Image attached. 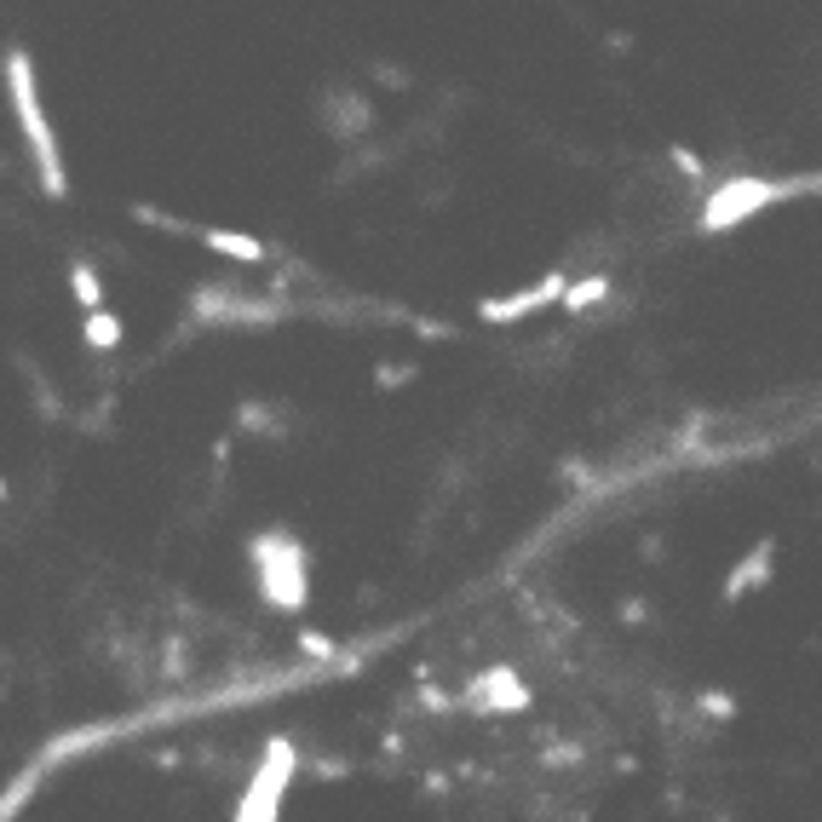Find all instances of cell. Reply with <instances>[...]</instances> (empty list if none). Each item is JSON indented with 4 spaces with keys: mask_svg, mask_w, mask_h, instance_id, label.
Returning <instances> with one entry per match:
<instances>
[{
    "mask_svg": "<svg viewBox=\"0 0 822 822\" xmlns=\"http://www.w3.org/2000/svg\"><path fill=\"white\" fill-rule=\"evenodd\" d=\"M294 771H299V747L294 742H265L259 765L242 788V805H236V822H277L283 816V794L294 788Z\"/></svg>",
    "mask_w": 822,
    "mask_h": 822,
    "instance_id": "5",
    "label": "cell"
},
{
    "mask_svg": "<svg viewBox=\"0 0 822 822\" xmlns=\"http://www.w3.org/2000/svg\"><path fill=\"white\" fill-rule=\"evenodd\" d=\"M420 380V363H380L374 368V392H403Z\"/></svg>",
    "mask_w": 822,
    "mask_h": 822,
    "instance_id": "17",
    "label": "cell"
},
{
    "mask_svg": "<svg viewBox=\"0 0 822 822\" xmlns=\"http://www.w3.org/2000/svg\"><path fill=\"white\" fill-rule=\"evenodd\" d=\"M771 575H776V535H765L760 546H753V553H742V558H736V570L725 575V587H719V604H725V610H731V604H742L747 593H760Z\"/></svg>",
    "mask_w": 822,
    "mask_h": 822,
    "instance_id": "9",
    "label": "cell"
},
{
    "mask_svg": "<svg viewBox=\"0 0 822 822\" xmlns=\"http://www.w3.org/2000/svg\"><path fill=\"white\" fill-rule=\"evenodd\" d=\"M0 76H7V105H12V121L29 145V161H36V185L47 201H70V167H63V150H58V132L47 121V105H41V81H36V58L29 47H7L0 58Z\"/></svg>",
    "mask_w": 822,
    "mask_h": 822,
    "instance_id": "1",
    "label": "cell"
},
{
    "mask_svg": "<svg viewBox=\"0 0 822 822\" xmlns=\"http://www.w3.org/2000/svg\"><path fill=\"white\" fill-rule=\"evenodd\" d=\"M529 702H535V691L524 684V673L506 667V662L484 667V673L466 684V707H472V713H524Z\"/></svg>",
    "mask_w": 822,
    "mask_h": 822,
    "instance_id": "7",
    "label": "cell"
},
{
    "mask_svg": "<svg viewBox=\"0 0 822 822\" xmlns=\"http://www.w3.org/2000/svg\"><path fill=\"white\" fill-rule=\"evenodd\" d=\"M248 575L265 610L277 615H305L311 610V553L288 524H265L248 541Z\"/></svg>",
    "mask_w": 822,
    "mask_h": 822,
    "instance_id": "2",
    "label": "cell"
},
{
    "mask_svg": "<svg viewBox=\"0 0 822 822\" xmlns=\"http://www.w3.org/2000/svg\"><path fill=\"white\" fill-rule=\"evenodd\" d=\"M564 283H570V270L558 265V270H546L541 283L518 288V294H501V299H477V323H489V328H512V323H524V317L546 311V305H558Z\"/></svg>",
    "mask_w": 822,
    "mask_h": 822,
    "instance_id": "6",
    "label": "cell"
},
{
    "mask_svg": "<svg viewBox=\"0 0 822 822\" xmlns=\"http://www.w3.org/2000/svg\"><path fill=\"white\" fill-rule=\"evenodd\" d=\"M408 328H415L420 339H432V346H449V339H460V328L455 323H443V317H403Z\"/></svg>",
    "mask_w": 822,
    "mask_h": 822,
    "instance_id": "19",
    "label": "cell"
},
{
    "mask_svg": "<svg viewBox=\"0 0 822 822\" xmlns=\"http://www.w3.org/2000/svg\"><path fill=\"white\" fill-rule=\"evenodd\" d=\"M12 501V484H7V477H0V506H7Z\"/></svg>",
    "mask_w": 822,
    "mask_h": 822,
    "instance_id": "24",
    "label": "cell"
},
{
    "mask_svg": "<svg viewBox=\"0 0 822 822\" xmlns=\"http://www.w3.org/2000/svg\"><path fill=\"white\" fill-rule=\"evenodd\" d=\"M816 190V174H788V179H765V174H736V179H719L707 196H702V214H696V236H725V230H742L753 214L776 208V201H794V196H811Z\"/></svg>",
    "mask_w": 822,
    "mask_h": 822,
    "instance_id": "3",
    "label": "cell"
},
{
    "mask_svg": "<svg viewBox=\"0 0 822 822\" xmlns=\"http://www.w3.org/2000/svg\"><path fill=\"white\" fill-rule=\"evenodd\" d=\"M236 432H242V437H288L294 432V408L248 397V403H236Z\"/></svg>",
    "mask_w": 822,
    "mask_h": 822,
    "instance_id": "11",
    "label": "cell"
},
{
    "mask_svg": "<svg viewBox=\"0 0 822 822\" xmlns=\"http://www.w3.org/2000/svg\"><path fill=\"white\" fill-rule=\"evenodd\" d=\"M70 299L81 305V311H92V305H105V277H98L92 259H70Z\"/></svg>",
    "mask_w": 822,
    "mask_h": 822,
    "instance_id": "14",
    "label": "cell"
},
{
    "mask_svg": "<svg viewBox=\"0 0 822 822\" xmlns=\"http://www.w3.org/2000/svg\"><path fill=\"white\" fill-rule=\"evenodd\" d=\"M81 339H87V351H121V339H127V323L110 311V305H92L87 311V323H81Z\"/></svg>",
    "mask_w": 822,
    "mask_h": 822,
    "instance_id": "13",
    "label": "cell"
},
{
    "mask_svg": "<svg viewBox=\"0 0 822 822\" xmlns=\"http://www.w3.org/2000/svg\"><path fill=\"white\" fill-rule=\"evenodd\" d=\"M696 707H702V713H713V719H736V696H731V691H702V696H696Z\"/></svg>",
    "mask_w": 822,
    "mask_h": 822,
    "instance_id": "21",
    "label": "cell"
},
{
    "mask_svg": "<svg viewBox=\"0 0 822 822\" xmlns=\"http://www.w3.org/2000/svg\"><path fill=\"white\" fill-rule=\"evenodd\" d=\"M18 368L29 374V397H36V408H41V420H63V403L52 397V380H47V374H41L36 363H29V357H18Z\"/></svg>",
    "mask_w": 822,
    "mask_h": 822,
    "instance_id": "15",
    "label": "cell"
},
{
    "mask_svg": "<svg viewBox=\"0 0 822 822\" xmlns=\"http://www.w3.org/2000/svg\"><path fill=\"white\" fill-rule=\"evenodd\" d=\"M190 311L208 323V328H277L294 305L283 299V288L248 294V288H236V283H196Z\"/></svg>",
    "mask_w": 822,
    "mask_h": 822,
    "instance_id": "4",
    "label": "cell"
},
{
    "mask_svg": "<svg viewBox=\"0 0 822 822\" xmlns=\"http://www.w3.org/2000/svg\"><path fill=\"white\" fill-rule=\"evenodd\" d=\"M374 121H380V110H374V98L357 92V87H328L323 92V127H328V139L339 145H357L374 132Z\"/></svg>",
    "mask_w": 822,
    "mask_h": 822,
    "instance_id": "8",
    "label": "cell"
},
{
    "mask_svg": "<svg viewBox=\"0 0 822 822\" xmlns=\"http://www.w3.org/2000/svg\"><path fill=\"white\" fill-rule=\"evenodd\" d=\"M374 81L392 87V92H408V87H415V76H408V70H392V63H374Z\"/></svg>",
    "mask_w": 822,
    "mask_h": 822,
    "instance_id": "22",
    "label": "cell"
},
{
    "mask_svg": "<svg viewBox=\"0 0 822 822\" xmlns=\"http://www.w3.org/2000/svg\"><path fill=\"white\" fill-rule=\"evenodd\" d=\"M622 622H633V627L644 622V604H638V598H627V604H622Z\"/></svg>",
    "mask_w": 822,
    "mask_h": 822,
    "instance_id": "23",
    "label": "cell"
},
{
    "mask_svg": "<svg viewBox=\"0 0 822 822\" xmlns=\"http://www.w3.org/2000/svg\"><path fill=\"white\" fill-rule=\"evenodd\" d=\"M610 294H615V283L604 277V270H593V277H570L564 294H558V305H564L570 317H587V311H598Z\"/></svg>",
    "mask_w": 822,
    "mask_h": 822,
    "instance_id": "12",
    "label": "cell"
},
{
    "mask_svg": "<svg viewBox=\"0 0 822 822\" xmlns=\"http://www.w3.org/2000/svg\"><path fill=\"white\" fill-rule=\"evenodd\" d=\"M299 650H305L311 662H334V656H339V644L323 638V633H311V627H299Z\"/></svg>",
    "mask_w": 822,
    "mask_h": 822,
    "instance_id": "20",
    "label": "cell"
},
{
    "mask_svg": "<svg viewBox=\"0 0 822 822\" xmlns=\"http://www.w3.org/2000/svg\"><path fill=\"white\" fill-rule=\"evenodd\" d=\"M190 242H201V248L219 254V259H236V265H265V259H277V248H265L259 236L225 230V225H190Z\"/></svg>",
    "mask_w": 822,
    "mask_h": 822,
    "instance_id": "10",
    "label": "cell"
},
{
    "mask_svg": "<svg viewBox=\"0 0 822 822\" xmlns=\"http://www.w3.org/2000/svg\"><path fill=\"white\" fill-rule=\"evenodd\" d=\"M667 161H673L691 185H702V190H707V167H702V156H696L691 145H667Z\"/></svg>",
    "mask_w": 822,
    "mask_h": 822,
    "instance_id": "18",
    "label": "cell"
},
{
    "mask_svg": "<svg viewBox=\"0 0 822 822\" xmlns=\"http://www.w3.org/2000/svg\"><path fill=\"white\" fill-rule=\"evenodd\" d=\"M132 225H145V230H167V236H190V219L179 214H167V208H150V201H132Z\"/></svg>",
    "mask_w": 822,
    "mask_h": 822,
    "instance_id": "16",
    "label": "cell"
}]
</instances>
